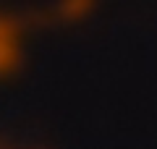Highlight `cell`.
I'll list each match as a JSON object with an SVG mask.
<instances>
[{
  "instance_id": "7a4b0ae2",
  "label": "cell",
  "mask_w": 157,
  "mask_h": 149,
  "mask_svg": "<svg viewBox=\"0 0 157 149\" xmlns=\"http://www.w3.org/2000/svg\"><path fill=\"white\" fill-rule=\"evenodd\" d=\"M84 6H86V0H58L55 11L60 16H73V13H78Z\"/></svg>"
},
{
  "instance_id": "3957f363",
  "label": "cell",
  "mask_w": 157,
  "mask_h": 149,
  "mask_svg": "<svg viewBox=\"0 0 157 149\" xmlns=\"http://www.w3.org/2000/svg\"><path fill=\"white\" fill-rule=\"evenodd\" d=\"M0 149H34V147H26V144H18V141H11V139L0 136Z\"/></svg>"
},
{
  "instance_id": "6da1fadb",
  "label": "cell",
  "mask_w": 157,
  "mask_h": 149,
  "mask_svg": "<svg viewBox=\"0 0 157 149\" xmlns=\"http://www.w3.org/2000/svg\"><path fill=\"white\" fill-rule=\"evenodd\" d=\"M24 55V24L13 11L0 6V76H11Z\"/></svg>"
}]
</instances>
